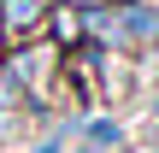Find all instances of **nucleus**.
Here are the masks:
<instances>
[{"label": "nucleus", "instance_id": "nucleus-1", "mask_svg": "<svg viewBox=\"0 0 159 153\" xmlns=\"http://www.w3.org/2000/svg\"><path fill=\"white\" fill-rule=\"evenodd\" d=\"M0 6H6V29H18V35L41 18V0H0Z\"/></svg>", "mask_w": 159, "mask_h": 153}, {"label": "nucleus", "instance_id": "nucleus-2", "mask_svg": "<svg viewBox=\"0 0 159 153\" xmlns=\"http://www.w3.org/2000/svg\"><path fill=\"white\" fill-rule=\"evenodd\" d=\"M53 35H59V41H77V35H83V12H77V6H59V12H53Z\"/></svg>", "mask_w": 159, "mask_h": 153}, {"label": "nucleus", "instance_id": "nucleus-3", "mask_svg": "<svg viewBox=\"0 0 159 153\" xmlns=\"http://www.w3.org/2000/svg\"><path fill=\"white\" fill-rule=\"evenodd\" d=\"M71 6H100V0H71Z\"/></svg>", "mask_w": 159, "mask_h": 153}]
</instances>
